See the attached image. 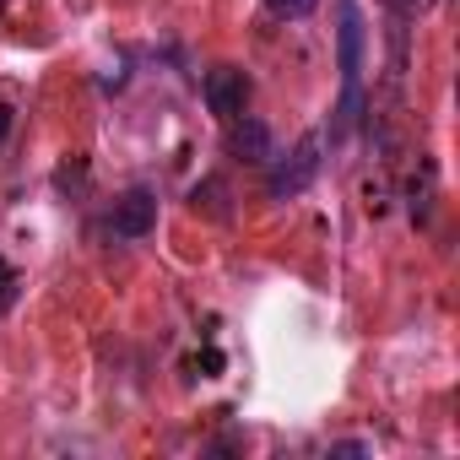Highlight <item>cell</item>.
Returning <instances> with one entry per match:
<instances>
[{
    "instance_id": "cell-2",
    "label": "cell",
    "mask_w": 460,
    "mask_h": 460,
    "mask_svg": "<svg viewBox=\"0 0 460 460\" xmlns=\"http://www.w3.org/2000/svg\"><path fill=\"white\" fill-rule=\"evenodd\" d=\"M109 239H119V244H130V239H146L152 227H157V200L146 195V190H130V195H119L114 200V211H109Z\"/></svg>"
},
{
    "instance_id": "cell-4",
    "label": "cell",
    "mask_w": 460,
    "mask_h": 460,
    "mask_svg": "<svg viewBox=\"0 0 460 460\" xmlns=\"http://www.w3.org/2000/svg\"><path fill=\"white\" fill-rule=\"evenodd\" d=\"M336 12H341V28H336V39H341V82H358L363 76V39H368V28H363L358 0H336Z\"/></svg>"
},
{
    "instance_id": "cell-6",
    "label": "cell",
    "mask_w": 460,
    "mask_h": 460,
    "mask_svg": "<svg viewBox=\"0 0 460 460\" xmlns=\"http://www.w3.org/2000/svg\"><path fill=\"white\" fill-rule=\"evenodd\" d=\"M266 6H271L277 17H293V22H298V17H309V12L320 6V0H266Z\"/></svg>"
},
{
    "instance_id": "cell-1",
    "label": "cell",
    "mask_w": 460,
    "mask_h": 460,
    "mask_svg": "<svg viewBox=\"0 0 460 460\" xmlns=\"http://www.w3.org/2000/svg\"><path fill=\"white\" fill-rule=\"evenodd\" d=\"M314 173H320V136H304L293 146V157H282L266 173V190H271V200H293V195H304L314 184Z\"/></svg>"
},
{
    "instance_id": "cell-5",
    "label": "cell",
    "mask_w": 460,
    "mask_h": 460,
    "mask_svg": "<svg viewBox=\"0 0 460 460\" xmlns=\"http://www.w3.org/2000/svg\"><path fill=\"white\" fill-rule=\"evenodd\" d=\"M227 146H234V157H244V163H271L277 157L271 152V130L261 119H250V114L227 119Z\"/></svg>"
},
{
    "instance_id": "cell-3",
    "label": "cell",
    "mask_w": 460,
    "mask_h": 460,
    "mask_svg": "<svg viewBox=\"0 0 460 460\" xmlns=\"http://www.w3.org/2000/svg\"><path fill=\"white\" fill-rule=\"evenodd\" d=\"M206 103H211V114H222V119H239V114L250 109V76H244L239 66H217V71L206 76Z\"/></svg>"
},
{
    "instance_id": "cell-7",
    "label": "cell",
    "mask_w": 460,
    "mask_h": 460,
    "mask_svg": "<svg viewBox=\"0 0 460 460\" xmlns=\"http://www.w3.org/2000/svg\"><path fill=\"white\" fill-rule=\"evenodd\" d=\"M12 288H17V277H12L6 261H0V309H12Z\"/></svg>"
}]
</instances>
